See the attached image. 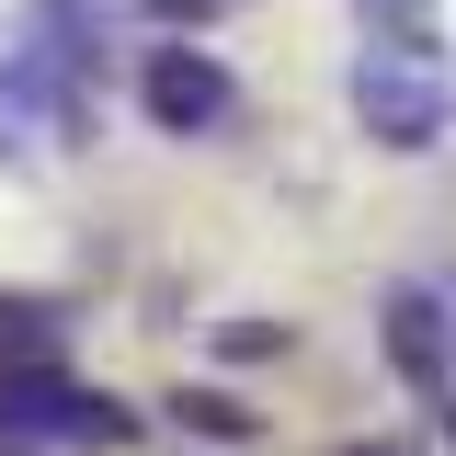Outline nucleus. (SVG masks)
<instances>
[{
	"instance_id": "39448f33",
	"label": "nucleus",
	"mask_w": 456,
	"mask_h": 456,
	"mask_svg": "<svg viewBox=\"0 0 456 456\" xmlns=\"http://www.w3.org/2000/svg\"><path fill=\"white\" fill-rule=\"evenodd\" d=\"M0 354H12V365H57V308L0 297Z\"/></svg>"
},
{
	"instance_id": "6e6552de",
	"label": "nucleus",
	"mask_w": 456,
	"mask_h": 456,
	"mask_svg": "<svg viewBox=\"0 0 456 456\" xmlns=\"http://www.w3.org/2000/svg\"><path fill=\"white\" fill-rule=\"evenodd\" d=\"M160 12H171V23H194V12H217V0H160Z\"/></svg>"
},
{
	"instance_id": "9d476101",
	"label": "nucleus",
	"mask_w": 456,
	"mask_h": 456,
	"mask_svg": "<svg viewBox=\"0 0 456 456\" xmlns=\"http://www.w3.org/2000/svg\"><path fill=\"white\" fill-rule=\"evenodd\" d=\"M445 434H456V399H445Z\"/></svg>"
},
{
	"instance_id": "7ed1b4c3",
	"label": "nucleus",
	"mask_w": 456,
	"mask_h": 456,
	"mask_svg": "<svg viewBox=\"0 0 456 456\" xmlns=\"http://www.w3.org/2000/svg\"><path fill=\"white\" fill-rule=\"evenodd\" d=\"M137 103H149L160 137H206V126H228V69H217L206 46H149Z\"/></svg>"
},
{
	"instance_id": "20e7f679",
	"label": "nucleus",
	"mask_w": 456,
	"mask_h": 456,
	"mask_svg": "<svg viewBox=\"0 0 456 456\" xmlns=\"http://www.w3.org/2000/svg\"><path fill=\"white\" fill-rule=\"evenodd\" d=\"M377 342H388V365L411 377V388H445V377H456V342H445V308H434L422 285H399L388 308H377Z\"/></svg>"
},
{
	"instance_id": "423d86ee",
	"label": "nucleus",
	"mask_w": 456,
	"mask_h": 456,
	"mask_svg": "<svg viewBox=\"0 0 456 456\" xmlns=\"http://www.w3.org/2000/svg\"><path fill=\"white\" fill-rule=\"evenodd\" d=\"M171 411H183L194 434H228V445L251 434V411H240V399H206V388H183V399H171Z\"/></svg>"
},
{
	"instance_id": "1a4fd4ad",
	"label": "nucleus",
	"mask_w": 456,
	"mask_h": 456,
	"mask_svg": "<svg viewBox=\"0 0 456 456\" xmlns=\"http://www.w3.org/2000/svg\"><path fill=\"white\" fill-rule=\"evenodd\" d=\"M331 456H388V445H331Z\"/></svg>"
},
{
	"instance_id": "0eeeda50",
	"label": "nucleus",
	"mask_w": 456,
	"mask_h": 456,
	"mask_svg": "<svg viewBox=\"0 0 456 456\" xmlns=\"http://www.w3.org/2000/svg\"><path fill=\"white\" fill-rule=\"evenodd\" d=\"M365 12H377V23H399V46H411V57H434V23H422L434 0H365Z\"/></svg>"
},
{
	"instance_id": "f03ea898",
	"label": "nucleus",
	"mask_w": 456,
	"mask_h": 456,
	"mask_svg": "<svg viewBox=\"0 0 456 456\" xmlns=\"http://www.w3.org/2000/svg\"><path fill=\"white\" fill-rule=\"evenodd\" d=\"M354 114H365L377 149H434V137H445V80H434V57L377 46L354 69Z\"/></svg>"
},
{
	"instance_id": "f257e3e1",
	"label": "nucleus",
	"mask_w": 456,
	"mask_h": 456,
	"mask_svg": "<svg viewBox=\"0 0 456 456\" xmlns=\"http://www.w3.org/2000/svg\"><path fill=\"white\" fill-rule=\"evenodd\" d=\"M0 434H23V445H137V411L69 388L57 365H12L0 377Z\"/></svg>"
}]
</instances>
